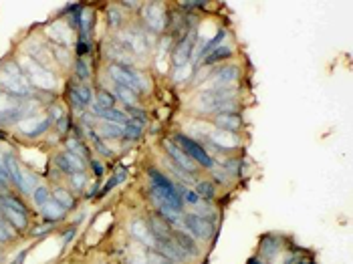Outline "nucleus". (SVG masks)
<instances>
[{
    "instance_id": "f257e3e1",
    "label": "nucleus",
    "mask_w": 353,
    "mask_h": 264,
    "mask_svg": "<svg viewBox=\"0 0 353 264\" xmlns=\"http://www.w3.org/2000/svg\"><path fill=\"white\" fill-rule=\"evenodd\" d=\"M147 173H149V180H151V192L156 194L164 204H168L174 212H182L184 202H182V188H180V184H174L166 173H162L156 167H151Z\"/></svg>"
},
{
    "instance_id": "f03ea898",
    "label": "nucleus",
    "mask_w": 353,
    "mask_h": 264,
    "mask_svg": "<svg viewBox=\"0 0 353 264\" xmlns=\"http://www.w3.org/2000/svg\"><path fill=\"white\" fill-rule=\"evenodd\" d=\"M0 85H2L6 91H10L12 95L25 97V95L31 93V87H29L27 77L20 73V69L16 67L14 63H6L4 67H2V71H0Z\"/></svg>"
},
{
    "instance_id": "7ed1b4c3",
    "label": "nucleus",
    "mask_w": 353,
    "mask_h": 264,
    "mask_svg": "<svg viewBox=\"0 0 353 264\" xmlns=\"http://www.w3.org/2000/svg\"><path fill=\"white\" fill-rule=\"evenodd\" d=\"M109 75L115 81V85H123L127 89H131L134 93L140 95V91L147 89V81L143 79V75H140L136 69H129V67H121V65H111L109 67Z\"/></svg>"
},
{
    "instance_id": "20e7f679",
    "label": "nucleus",
    "mask_w": 353,
    "mask_h": 264,
    "mask_svg": "<svg viewBox=\"0 0 353 264\" xmlns=\"http://www.w3.org/2000/svg\"><path fill=\"white\" fill-rule=\"evenodd\" d=\"M236 97V89L234 87H220V89H208L198 97V109L202 113L208 111H218L220 105H224L228 101H234Z\"/></svg>"
},
{
    "instance_id": "39448f33",
    "label": "nucleus",
    "mask_w": 353,
    "mask_h": 264,
    "mask_svg": "<svg viewBox=\"0 0 353 264\" xmlns=\"http://www.w3.org/2000/svg\"><path fill=\"white\" fill-rule=\"evenodd\" d=\"M174 143L178 145L186 156L194 162V164H198V165H202V167H208V169H212L214 167V162H212V158L208 156V151L198 143V141H194V139H190L188 135H182V133H178V135H174Z\"/></svg>"
},
{
    "instance_id": "423d86ee",
    "label": "nucleus",
    "mask_w": 353,
    "mask_h": 264,
    "mask_svg": "<svg viewBox=\"0 0 353 264\" xmlns=\"http://www.w3.org/2000/svg\"><path fill=\"white\" fill-rule=\"evenodd\" d=\"M184 228L192 238L198 240H210L214 234V226L210 220L198 214H184Z\"/></svg>"
},
{
    "instance_id": "0eeeda50",
    "label": "nucleus",
    "mask_w": 353,
    "mask_h": 264,
    "mask_svg": "<svg viewBox=\"0 0 353 264\" xmlns=\"http://www.w3.org/2000/svg\"><path fill=\"white\" fill-rule=\"evenodd\" d=\"M238 79V69L236 67H226V69H218L214 71V77L204 83V91L208 89H220V87H230Z\"/></svg>"
},
{
    "instance_id": "6e6552de",
    "label": "nucleus",
    "mask_w": 353,
    "mask_h": 264,
    "mask_svg": "<svg viewBox=\"0 0 353 264\" xmlns=\"http://www.w3.org/2000/svg\"><path fill=\"white\" fill-rule=\"evenodd\" d=\"M164 147H166V151H168V156L174 160V164L178 165V167H182L184 171H188V173H196V164L186 156V153L176 145L174 141H170V139H164Z\"/></svg>"
},
{
    "instance_id": "1a4fd4ad",
    "label": "nucleus",
    "mask_w": 353,
    "mask_h": 264,
    "mask_svg": "<svg viewBox=\"0 0 353 264\" xmlns=\"http://www.w3.org/2000/svg\"><path fill=\"white\" fill-rule=\"evenodd\" d=\"M55 164H57V167L61 169V171H65V173H77V171H83L85 169V162H83V158H79V156H75L73 151H63V153H59V156L55 158Z\"/></svg>"
},
{
    "instance_id": "9d476101",
    "label": "nucleus",
    "mask_w": 353,
    "mask_h": 264,
    "mask_svg": "<svg viewBox=\"0 0 353 264\" xmlns=\"http://www.w3.org/2000/svg\"><path fill=\"white\" fill-rule=\"evenodd\" d=\"M143 18L147 27L153 31H162L166 27V12H164V6L158 2H149L143 6Z\"/></svg>"
},
{
    "instance_id": "9b49d317",
    "label": "nucleus",
    "mask_w": 353,
    "mask_h": 264,
    "mask_svg": "<svg viewBox=\"0 0 353 264\" xmlns=\"http://www.w3.org/2000/svg\"><path fill=\"white\" fill-rule=\"evenodd\" d=\"M194 42H196V34H188V36L178 40V45H176V49L172 53V59L178 67H184V65L190 61L192 51H194Z\"/></svg>"
},
{
    "instance_id": "f8f14e48",
    "label": "nucleus",
    "mask_w": 353,
    "mask_h": 264,
    "mask_svg": "<svg viewBox=\"0 0 353 264\" xmlns=\"http://www.w3.org/2000/svg\"><path fill=\"white\" fill-rule=\"evenodd\" d=\"M51 123H53L51 117H29L25 121H20V129H23V133H27L29 137H36V135L45 133L51 127Z\"/></svg>"
},
{
    "instance_id": "ddd939ff",
    "label": "nucleus",
    "mask_w": 353,
    "mask_h": 264,
    "mask_svg": "<svg viewBox=\"0 0 353 264\" xmlns=\"http://www.w3.org/2000/svg\"><path fill=\"white\" fill-rule=\"evenodd\" d=\"M69 95H71L73 107L77 109V111H79V109H83L85 105L91 103V91H89V87L83 85V83H73Z\"/></svg>"
},
{
    "instance_id": "4468645a",
    "label": "nucleus",
    "mask_w": 353,
    "mask_h": 264,
    "mask_svg": "<svg viewBox=\"0 0 353 264\" xmlns=\"http://www.w3.org/2000/svg\"><path fill=\"white\" fill-rule=\"evenodd\" d=\"M29 77H31V81H33L35 85L42 87V89H51L53 83H55V81H53V77L49 75V71H47V69H42V67H38L36 61H31Z\"/></svg>"
},
{
    "instance_id": "2eb2a0df",
    "label": "nucleus",
    "mask_w": 353,
    "mask_h": 264,
    "mask_svg": "<svg viewBox=\"0 0 353 264\" xmlns=\"http://www.w3.org/2000/svg\"><path fill=\"white\" fill-rule=\"evenodd\" d=\"M214 125L220 127V131H238L242 127V117L238 113H220L216 119H214Z\"/></svg>"
},
{
    "instance_id": "dca6fc26",
    "label": "nucleus",
    "mask_w": 353,
    "mask_h": 264,
    "mask_svg": "<svg viewBox=\"0 0 353 264\" xmlns=\"http://www.w3.org/2000/svg\"><path fill=\"white\" fill-rule=\"evenodd\" d=\"M172 238L178 242V246L188 254V256H198V246H196V242H194V238L188 234V232H180V230H174L172 228Z\"/></svg>"
},
{
    "instance_id": "f3484780",
    "label": "nucleus",
    "mask_w": 353,
    "mask_h": 264,
    "mask_svg": "<svg viewBox=\"0 0 353 264\" xmlns=\"http://www.w3.org/2000/svg\"><path fill=\"white\" fill-rule=\"evenodd\" d=\"M91 109H93V113L97 117H101V119H105L109 123H115V125H121V127H125L129 123V117L123 111H119V109H107V111H101V109H97L95 105Z\"/></svg>"
},
{
    "instance_id": "a211bd4d",
    "label": "nucleus",
    "mask_w": 353,
    "mask_h": 264,
    "mask_svg": "<svg viewBox=\"0 0 353 264\" xmlns=\"http://www.w3.org/2000/svg\"><path fill=\"white\" fill-rule=\"evenodd\" d=\"M0 214H2V218L6 220V222H8L12 228H16V230H25L27 224H29V220H27L25 214H20V212H16V210H10V208H6V206H0Z\"/></svg>"
},
{
    "instance_id": "6ab92c4d",
    "label": "nucleus",
    "mask_w": 353,
    "mask_h": 264,
    "mask_svg": "<svg viewBox=\"0 0 353 264\" xmlns=\"http://www.w3.org/2000/svg\"><path fill=\"white\" fill-rule=\"evenodd\" d=\"M4 167L8 171V178L23 190V167H20V164L16 162V158L12 156V153H6V158H4Z\"/></svg>"
},
{
    "instance_id": "aec40b11",
    "label": "nucleus",
    "mask_w": 353,
    "mask_h": 264,
    "mask_svg": "<svg viewBox=\"0 0 353 264\" xmlns=\"http://www.w3.org/2000/svg\"><path fill=\"white\" fill-rule=\"evenodd\" d=\"M131 234H134L140 242H143V244H147L149 248L156 246V242H153V236H151V230L145 222H141V220H136V222H131Z\"/></svg>"
},
{
    "instance_id": "412c9836",
    "label": "nucleus",
    "mask_w": 353,
    "mask_h": 264,
    "mask_svg": "<svg viewBox=\"0 0 353 264\" xmlns=\"http://www.w3.org/2000/svg\"><path fill=\"white\" fill-rule=\"evenodd\" d=\"M121 40L127 45L129 51H134V53H138V55H141V53L147 49V47H145V36L140 34V33H134V31H127L125 34H121Z\"/></svg>"
},
{
    "instance_id": "4be33fe9",
    "label": "nucleus",
    "mask_w": 353,
    "mask_h": 264,
    "mask_svg": "<svg viewBox=\"0 0 353 264\" xmlns=\"http://www.w3.org/2000/svg\"><path fill=\"white\" fill-rule=\"evenodd\" d=\"M65 212H67V210H65L63 206H59L55 200H49L45 206L40 208L42 218H45L49 224H53V222H59V220H63V218H65Z\"/></svg>"
},
{
    "instance_id": "5701e85b",
    "label": "nucleus",
    "mask_w": 353,
    "mask_h": 264,
    "mask_svg": "<svg viewBox=\"0 0 353 264\" xmlns=\"http://www.w3.org/2000/svg\"><path fill=\"white\" fill-rule=\"evenodd\" d=\"M228 57H232V49L226 47V45H220V47H216L212 53H208V55L204 57V65H206V67H212V65L224 61V59H228Z\"/></svg>"
},
{
    "instance_id": "b1692460",
    "label": "nucleus",
    "mask_w": 353,
    "mask_h": 264,
    "mask_svg": "<svg viewBox=\"0 0 353 264\" xmlns=\"http://www.w3.org/2000/svg\"><path fill=\"white\" fill-rule=\"evenodd\" d=\"M212 141H214L216 145H220V147H228V149L238 145V137L232 135L230 131H218V133L212 135Z\"/></svg>"
},
{
    "instance_id": "393cba45",
    "label": "nucleus",
    "mask_w": 353,
    "mask_h": 264,
    "mask_svg": "<svg viewBox=\"0 0 353 264\" xmlns=\"http://www.w3.org/2000/svg\"><path fill=\"white\" fill-rule=\"evenodd\" d=\"M97 109L101 111H107V109H115V95L109 93L105 89H99L97 91V103H95Z\"/></svg>"
},
{
    "instance_id": "a878e982",
    "label": "nucleus",
    "mask_w": 353,
    "mask_h": 264,
    "mask_svg": "<svg viewBox=\"0 0 353 264\" xmlns=\"http://www.w3.org/2000/svg\"><path fill=\"white\" fill-rule=\"evenodd\" d=\"M53 200H55L59 206H63L65 210L75 208V198H73L67 190H63V188H59V190H55V192H53Z\"/></svg>"
},
{
    "instance_id": "bb28decb",
    "label": "nucleus",
    "mask_w": 353,
    "mask_h": 264,
    "mask_svg": "<svg viewBox=\"0 0 353 264\" xmlns=\"http://www.w3.org/2000/svg\"><path fill=\"white\" fill-rule=\"evenodd\" d=\"M0 206H6V208H10V210H16V212H20V214H29V210H27V206L18 200V198H14V196H10V194H4V196H0Z\"/></svg>"
},
{
    "instance_id": "cd10ccee",
    "label": "nucleus",
    "mask_w": 353,
    "mask_h": 264,
    "mask_svg": "<svg viewBox=\"0 0 353 264\" xmlns=\"http://www.w3.org/2000/svg\"><path fill=\"white\" fill-rule=\"evenodd\" d=\"M115 93H117V97L127 105V107H136V103H138V93H134L131 89H127V87H123V85H115Z\"/></svg>"
},
{
    "instance_id": "c85d7f7f",
    "label": "nucleus",
    "mask_w": 353,
    "mask_h": 264,
    "mask_svg": "<svg viewBox=\"0 0 353 264\" xmlns=\"http://www.w3.org/2000/svg\"><path fill=\"white\" fill-rule=\"evenodd\" d=\"M196 194L200 196V198H206V200H212V198L216 196V188H214L212 182H208V180H200V182L196 184Z\"/></svg>"
},
{
    "instance_id": "c756f323",
    "label": "nucleus",
    "mask_w": 353,
    "mask_h": 264,
    "mask_svg": "<svg viewBox=\"0 0 353 264\" xmlns=\"http://www.w3.org/2000/svg\"><path fill=\"white\" fill-rule=\"evenodd\" d=\"M99 133H101V137H119V135H123V127L121 125H115V123H109V121H105L101 127H99Z\"/></svg>"
},
{
    "instance_id": "7c9ffc66",
    "label": "nucleus",
    "mask_w": 353,
    "mask_h": 264,
    "mask_svg": "<svg viewBox=\"0 0 353 264\" xmlns=\"http://www.w3.org/2000/svg\"><path fill=\"white\" fill-rule=\"evenodd\" d=\"M67 147H69V151H73L75 156H79V158H87V156H89V149H87V145L81 143L79 139H69Z\"/></svg>"
},
{
    "instance_id": "2f4dec72",
    "label": "nucleus",
    "mask_w": 353,
    "mask_h": 264,
    "mask_svg": "<svg viewBox=\"0 0 353 264\" xmlns=\"http://www.w3.org/2000/svg\"><path fill=\"white\" fill-rule=\"evenodd\" d=\"M141 131H143L141 125H138V123H134V121H129V123L123 127V135H125L127 139H138V137L141 135Z\"/></svg>"
},
{
    "instance_id": "473e14b6",
    "label": "nucleus",
    "mask_w": 353,
    "mask_h": 264,
    "mask_svg": "<svg viewBox=\"0 0 353 264\" xmlns=\"http://www.w3.org/2000/svg\"><path fill=\"white\" fill-rule=\"evenodd\" d=\"M49 200H51V198H49V190H47V188H36V190L33 192V202H35L38 208H42Z\"/></svg>"
},
{
    "instance_id": "72a5a7b5",
    "label": "nucleus",
    "mask_w": 353,
    "mask_h": 264,
    "mask_svg": "<svg viewBox=\"0 0 353 264\" xmlns=\"http://www.w3.org/2000/svg\"><path fill=\"white\" fill-rule=\"evenodd\" d=\"M75 75H77L81 81H87V79H89V75H91V73H89V67H87V63H85L83 59H77V61H75Z\"/></svg>"
},
{
    "instance_id": "f704fd0d",
    "label": "nucleus",
    "mask_w": 353,
    "mask_h": 264,
    "mask_svg": "<svg viewBox=\"0 0 353 264\" xmlns=\"http://www.w3.org/2000/svg\"><path fill=\"white\" fill-rule=\"evenodd\" d=\"M12 226L6 222V220L0 216V242H6V240H10L12 238Z\"/></svg>"
},
{
    "instance_id": "c9c22d12",
    "label": "nucleus",
    "mask_w": 353,
    "mask_h": 264,
    "mask_svg": "<svg viewBox=\"0 0 353 264\" xmlns=\"http://www.w3.org/2000/svg\"><path fill=\"white\" fill-rule=\"evenodd\" d=\"M149 264H178V262L170 260L168 256H164L160 252H149Z\"/></svg>"
},
{
    "instance_id": "e433bc0d",
    "label": "nucleus",
    "mask_w": 353,
    "mask_h": 264,
    "mask_svg": "<svg viewBox=\"0 0 353 264\" xmlns=\"http://www.w3.org/2000/svg\"><path fill=\"white\" fill-rule=\"evenodd\" d=\"M182 202H188V204L196 206V204H200V196H198L196 192H192V190H182Z\"/></svg>"
},
{
    "instance_id": "4c0bfd02",
    "label": "nucleus",
    "mask_w": 353,
    "mask_h": 264,
    "mask_svg": "<svg viewBox=\"0 0 353 264\" xmlns=\"http://www.w3.org/2000/svg\"><path fill=\"white\" fill-rule=\"evenodd\" d=\"M121 23V14L117 8H109V25L111 27H117Z\"/></svg>"
},
{
    "instance_id": "58836bf2",
    "label": "nucleus",
    "mask_w": 353,
    "mask_h": 264,
    "mask_svg": "<svg viewBox=\"0 0 353 264\" xmlns=\"http://www.w3.org/2000/svg\"><path fill=\"white\" fill-rule=\"evenodd\" d=\"M71 180H73V186H75L77 190H81V188L85 186V175H83V171L73 173V175H71Z\"/></svg>"
},
{
    "instance_id": "ea45409f",
    "label": "nucleus",
    "mask_w": 353,
    "mask_h": 264,
    "mask_svg": "<svg viewBox=\"0 0 353 264\" xmlns=\"http://www.w3.org/2000/svg\"><path fill=\"white\" fill-rule=\"evenodd\" d=\"M77 53H79V59H81L83 55H87V53H89V42L81 38V42L77 45Z\"/></svg>"
},
{
    "instance_id": "a19ab883",
    "label": "nucleus",
    "mask_w": 353,
    "mask_h": 264,
    "mask_svg": "<svg viewBox=\"0 0 353 264\" xmlns=\"http://www.w3.org/2000/svg\"><path fill=\"white\" fill-rule=\"evenodd\" d=\"M91 167H93V171H95V175L99 178V175H103V164L101 162H97V160H91Z\"/></svg>"
},
{
    "instance_id": "79ce46f5",
    "label": "nucleus",
    "mask_w": 353,
    "mask_h": 264,
    "mask_svg": "<svg viewBox=\"0 0 353 264\" xmlns=\"http://www.w3.org/2000/svg\"><path fill=\"white\" fill-rule=\"evenodd\" d=\"M59 119H61V121H59V131H61V133H65V131L69 129V117L63 115V117H59Z\"/></svg>"
},
{
    "instance_id": "37998d69",
    "label": "nucleus",
    "mask_w": 353,
    "mask_h": 264,
    "mask_svg": "<svg viewBox=\"0 0 353 264\" xmlns=\"http://www.w3.org/2000/svg\"><path fill=\"white\" fill-rule=\"evenodd\" d=\"M182 6H184L186 10H196V8H204L206 2H184Z\"/></svg>"
},
{
    "instance_id": "c03bdc74",
    "label": "nucleus",
    "mask_w": 353,
    "mask_h": 264,
    "mask_svg": "<svg viewBox=\"0 0 353 264\" xmlns=\"http://www.w3.org/2000/svg\"><path fill=\"white\" fill-rule=\"evenodd\" d=\"M10 178H8V171H6V167H4V164H0V182H8Z\"/></svg>"
},
{
    "instance_id": "a18cd8bd",
    "label": "nucleus",
    "mask_w": 353,
    "mask_h": 264,
    "mask_svg": "<svg viewBox=\"0 0 353 264\" xmlns=\"http://www.w3.org/2000/svg\"><path fill=\"white\" fill-rule=\"evenodd\" d=\"M25 256H27V250H23V252H20V254H18V256H16L14 260H10L8 264H23V260H25Z\"/></svg>"
},
{
    "instance_id": "49530a36",
    "label": "nucleus",
    "mask_w": 353,
    "mask_h": 264,
    "mask_svg": "<svg viewBox=\"0 0 353 264\" xmlns=\"http://www.w3.org/2000/svg\"><path fill=\"white\" fill-rule=\"evenodd\" d=\"M214 178H216L218 182H222V184H226V175H222V173H218V171H214Z\"/></svg>"
},
{
    "instance_id": "de8ad7c7",
    "label": "nucleus",
    "mask_w": 353,
    "mask_h": 264,
    "mask_svg": "<svg viewBox=\"0 0 353 264\" xmlns=\"http://www.w3.org/2000/svg\"><path fill=\"white\" fill-rule=\"evenodd\" d=\"M140 2H121V6H125V8H136Z\"/></svg>"
},
{
    "instance_id": "09e8293b",
    "label": "nucleus",
    "mask_w": 353,
    "mask_h": 264,
    "mask_svg": "<svg viewBox=\"0 0 353 264\" xmlns=\"http://www.w3.org/2000/svg\"><path fill=\"white\" fill-rule=\"evenodd\" d=\"M299 264H315V262H313V260H301Z\"/></svg>"
},
{
    "instance_id": "8fccbe9b",
    "label": "nucleus",
    "mask_w": 353,
    "mask_h": 264,
    "mask_svg": "<svg viewBox=\"0 0 353 264\" xmlns=\"http://www.w3.org/2000/svg\"><path fill=\"white\" fill-rule=\"evenodd\" d=\"M248 264H262V262H260V260H256V258H252V260H250Z\"/></svg>"
},
{
    "instance_id": "3c124183",
    "label": "nucleus",
    "mask_w": 353,
    "mask_h": 264,
    "mask_svg": "<svg viewBox=\"0 0 353 264\" xmlns=\"http://www.w3.org/2000/svg\"><path fill=\"white\" fill-rule=\"evenodd\" d=\"M0 186H2V184H0Z\"/></svg>"
}]
</instances>
